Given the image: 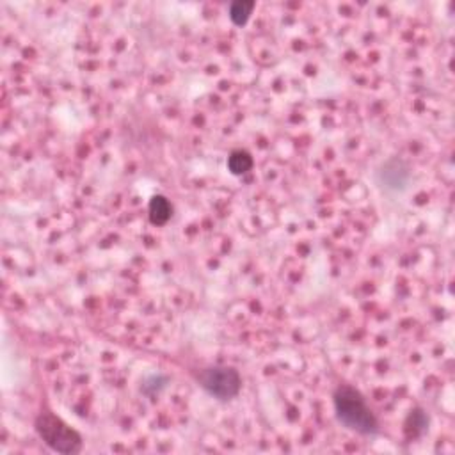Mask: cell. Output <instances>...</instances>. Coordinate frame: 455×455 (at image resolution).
Masks as SVG:
<instances>
[{"label": "cell", "mask_w": 455, "mask_h": 455, "mask_svg": "<svg viewBox=\"0 0 455 455\" xmlns=\"http://www.w3.org/2000/svg\"><path fill=\"white\" fill-rule=\"evenodd\" d=\"M382 184H386V187L391 189H399V187H404L406 181L409 178L408 169H402V162L399 160H391V162L384 164L381 171Z\"/></svg>", "instance_id": "5b68a950"}, {"label": "cell", "mask_w": 455, "mask_h": 455, "mask_svg": "<svg viewBox=\"0 0 455 455\" xmlns=\"http://www.w3.org/2000/svg\"><path fill=\"white\" fill-rule=\"evenodd\" d=\"M427 429H429V417L425 414V411L423 409H412L404 423L406 436L411 439L421 438L427 432Z\"/></svg>", "instance_id": "8992f818"}, {"label": "cell", "mask_w": 455, "mask_h": 455, "mask_svg": "<svg viewBox=\"0 0 455 455\" xmlns=\"http://www.w3.org/2000/svg\"><path fill=\"white\" fill-rule=\"evenodd\" d=\"M254 8H256L254 2H245V0L233 2V4L230 5V18H232V22L238 27L245 25L247 20L251 18V14H253Z\"/></svg>", "instance_id": "ba28073f"}, {"label": "cell", "mask_w": 455, "mask_h": 455, "mask_svg": "<svg viewBox=\"0 0 455 455\" xmlns=\"http://www.w3.org/2000/svg\"><path fill=\"white\" fill-rule=\"evenodd\" d=\"M36 432L47 447L59 454H78L82 450V436L54 412L45 411L36 418Z\"/></svg>", "instance_id": "7a4b0ae2"}, {"label": "cell", "mask_w": 455, "mask_h": 455, "mask_svg": "<svg viewBox=\"0 0 455 455\" xmlns=\"http://www.w3.org/2000/svg\"><path fill=\"white\" fill-rule=\"evenodd\" d=\"M199 386L217 400H232L241 393V374L232 366H208L198 375Z\"/></svg>", "instance_id": "3957f363"}, {"label": "cell", "mask_w": 455, "mask_h": 455, "mask_svg": "<svg viewBox=\"0 0 455 455\" xmlns=\"http://www.w3.org/2000/svg\"><path fill=\"white\" fill-rule=\"evenodd\" d=\"M148 215H150V221L157 226H162V224L168 223L173 215V205L166 196L162 194H157L153 196L148 206Z\"/></svg>", "instance_id": "277c9868"}, {"label": "cell", "mask_w": 455, "mask_h": 455, "mask_svg": "<svg viewBox=\"0 0 455 455\" xmlns=\"http://www.w3.org/2000/svg\"><path fill=\"white\" fill-rule=\"evenodd\" d=\"M336 418L345 429L361 436H374L379 432V421L374 411L359 390L353 386H340L333 397Z\"/></svg>", "instance_id": "6da1fadb"}, {"label": "cell", "mask_w": 455, "mask_h": 455, "mask_svg": "<svg viewBox=\"0 0 455 455\" xmlns=\"http://www.w3.org/2000/svg\"><path fill=\"white\" fill-rule=\"evenodd\" d=\"M253 157L244 150H235L228 157V169L233 175H245L253 169Z\"/></svg>", "instance_id": "52a82bcc"}]
</instances>
